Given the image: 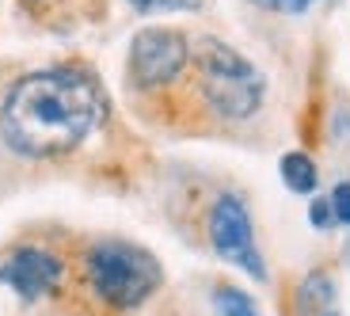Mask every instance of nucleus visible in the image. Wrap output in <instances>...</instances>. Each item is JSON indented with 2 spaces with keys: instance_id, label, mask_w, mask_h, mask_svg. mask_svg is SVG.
<instances>
[{
  "instance_id": "f257e3e1",
  "label": "nucleus",
  "mask_w": 350,
  "mask_h": 316,
  "mask_svg": "<svg viewBox=\"0 0 350 316\" xmlns=\"http://www.w3.org/2000/svg\"><path fill=\"white\" fill-rule=\"evenodd\" d=\"M103 122V92L80 69L27 73L4 92L0 137L31 160H53L80 149Z\"/></svg>"
},
{
  "instance_id": "f03ea898",
  "label": "nucleus",
  "mask_w": 350,
  "mask_h": 316,
  "mask_svg": "<svg viewBox=\"0 0 350 316\" xmlns=\"http://www.w3.org/2000/svg\"><path fill=\"white\" fill-rule=\"evenodd\" d=\"M198 65V92L210 103V111L225 122H244L262 107L267 80L240 50H232L221 38H202L194 50Z\"/></svg>"
},
{
  "instance_id": "7ed1b4c3",
  "label": "nucleus",
  "mask_w": 350,
  "mask_h": 316,
  "mask_svg": "<svg viewBox=\"0 0 350 316\" xmlns=\"http://www.w3.org/2000/svg\"><path fill=\"white\" fill-rule=\"evenodd\" d=\"M84 271L96 298L107 301L111 308H118V313L145 305L157 293L160 278H164L157 259L145 248L126 244V240H103V244L88 248Z\"/></svg>"
},
{
  "instance_id": "20e7f679",
  "label": "nucleus",
  "mask_w": 350,
  "mask_h": 316,
  "mask_svg": "<svg viewBox=\"0 0 350 316\" xmlns=\"http://www.w3.org/2000/svg\"><path fill=\"white\" fill-rule=\"evenodd\" d=\"M206 233H210L213 252L225 259V263L240 267L244 274H252L255 282H267V263H262V252L255 244V228H252V210L240 194H221L210 210L206 221Z\"/></svg>"
},
{
  "instance_id": "39448f33",
  "label": "nucleus",
  "mask_w": 350,
  "mask_h": 316,
  "mask_svg": "<svg viewBox=\"0 0 350 316\" xmlns=\"http://www.w3.org/2000/svg\"><path fill=\"white\" fill-rule=\"evenodd\" d=\"M187 57H191V46L179 31H167V27H149L133 35L130 46V80L133 88L141 92H157L172 80H179V73L187 69Z\"/></svg>"
},
{
  "instance_id": "423d86ee",
  "label": "nucleus",
  "mask_w": 350,
  "mask_h": 316,
  "mask_svg": "<svg viewBox=\"0 0 350 316\" xmlns=\"http://www.w3.org/2000/svg\"><path fill=\"white\" fill-rule=\"evenodd\" d=\"M62 274H65L62 259L53 252H46V248H35V244L8 252V259L0 263V282L23 301H38L46 293H53L57 282H62Z\"/></svg>"
},
{
  "instance_id": "0eeeda50",
  "label": "nucleus",
  "mask_w": 350,
  "mask_h": 316,
  "mask_svg": "<svg viewBox=\"0 0 350 316\" xmlns=\"http://www.w3.org/2000/svg\"><path fill=\"white\" fill-rule=\"evenodd\" d=\"M278 172H282V179H286V187L293 194H312L316 183H320V172H316L312 157H305V153H286Z\"/></svg>"
},
{
  "instance_id": "6e6552de",
  "label": "nucleus",
  "mask_w": 350,
  "mask_h": 316,
  "mask_svg": "<svg viewBox=\"0 0 350 316\" xmlns=\"http://www.w3.org/2000/svg\"><path fill=\"white\" fill-rule=\"evenodd\" d=\"M213 305H217V316H262L252 293L237 290V286H221L213 293Z\"/></svg>"
},
{
  "instance_id": "1a4fd4ad",
  "label": "nucleus",
  "mask_w": 350,
  "mask_h": 316,
  "mask_svg": "<svg viewBox=\"0 0 350 316\" xmlns=\"http://www.w3.org/2000/svg\"><path fill=\"white\" fill-rule=\"evenodd\" d=\"M141 16H160V12H198L202 0H126Z\"/></svg>"
},
{
  "instance_id": "9d476101",
  "label": "nucleus",
  "mask_w": 350,
  "mask_h": 316,
  "mask_svg": "<svg viewBox=\"0 0 350 316\" xmlns=\"http://www.w3.org/2000/svg\"><path fill=\"white\" fill-rule=\"evenodd\" d=\"M301 301H305L308 308H324L327 301H332V278L327 274H308L305 278V290H301Z\"/></svg>"
},
{
  "instance_id": "9b49d317",
  "label": "nucleus",
  "mask_w": 350,
  "mask_h": 316,
  "mask_svg": "<svg viewBox=\"0 0 350 316\" xmlns=\"http://www.w3.org/2000/svg\"><path fill=\"white\" fill-rule=\"evenodd\" d=\"M327 202H332V213L339 225H350V183H339L332 194H327Z\"/></svg>"
},
{
  "instance_id": "f8f14e48",
  "label": "nucleus",
  "mask_w": 350,
  "mask_h": 316,
  "mask_svg": "<svg viewBox=\"0 0 350 316\" xmlns=\"http://www.w3.org/2000/svg\"><path fill=\"white\" fill-rule=\"evenodd\" d=\"M308 218H312V225H316V228H332V221H335L332 202H327V198H316V202L308 206Z\"/></svg>"
},
{
  "instance_id": "ddd939ff",
  "label": "nucleus",
  "mask_w": 350,
  "mask_h": 316,
  "mask_svg": "<svg viewBox=\"0 0 350 316\" xmlns=\"http://www.w3.org/2000/svg\"><path fill=\"white\" fill-rule=\"evenodd\" d=\"M308 4H316V0H274V8L289 12V16H301V12H308Z\"/></svg>"
},
{
  "instance_id": "4468645a",
  "label": "nucleus",
  "mask_w": 350,
  "mask_h": 316,
  "mask_svg": "<svg viewBox=\"0 0 350 316\" xmlns=\"http://www.w3.org/2000/svg\"><path fill=\"white\" fill-rule=\"evenodd\" d=\"M255 4H262V8H274V0H255Z\"/></svg>"
}]
</instances>
